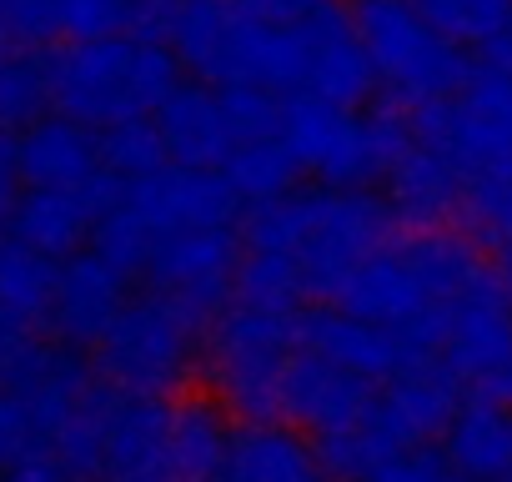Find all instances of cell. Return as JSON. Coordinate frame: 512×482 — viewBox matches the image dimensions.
Masks as SVG:
<instances>
[{"label": "cell", "mask_w": 512, "mask_h": 482, "mask_svg": "<svg viewBox=\"0 0 512 482\" xmlns=\"http://www.w3.org/2000/svg\"><path fill=\"white\" fill-rule=\"evenodd\" d=\"M402 231L387 191L372 186H297L277 201H256L241 216V241L297 262L307 302H337L347 277Z\"/></svg>", "instance_id": "cell-1"}, {"label": "cell", "mask_w": 512, "mask_h": 482, "mask_svg": "<svg viewBox=\"0 0 512 482\" xmlns=\"http://www.w3.org/2000/svg\"><path fill=\"white\" fill-rule=\"evenodd\" d=\"M492 257L462 226H402L377 247L342 287L337 307L397 327L427 362L442 357L447 302L487 267Z\"/></svg>", "instance_id": "cell-2"}, {"label": "cell", "mask_w": 512, "mask_h": 482, "mask_svg": "<svg viewBox=\"0 0 512 482\" xmlns=\"http://www.w3.org/2000/svg\"><path fill=\"white\" fill-rule=\"evenodd\" d=\"M181 61L166 41H146L136 31L101 41L51 46V96L56 111L106 131L136 116H156L161 101L181 86Z\"/></svg>", "instance_id": "cell-3"}, {"label": "cell", "mask_w": 512, "mask_h": 482, "mask_svg": "<svg viewBox=\"0 0 512 482\" xmlns=\"http://www.w3.org/2000/svg\"><path fill=\"white\" fill-rule=\"evenodd\" d=\"M297 312L231 297L206 322L196 377L236 422H277L282 417V377H287L292 352L302 347Z\"/></svg>", "instance_id": "cell-4"}, {"label": "cell", "mask_w": 512, "mask_h": 482, "mask_svg": "<svg viewBox=\"0 0 512 482\" xmlns=\"http://www.w3.org/2000/svg\"><path fill=\"white\" fill-rule=\"evenodd\" d=\"M282 141L307 176L327 186H372L412 146V111L402 101L362 111L317 91H292L282 111Z\"/></svg>", "instance_id": "cell-5"}, {"label": "cell", "mask_w": 512, "mask_h": 482, "mask_svg": "<svg viewBox=\"0 0 512 482\" xmlns=\"http://www.w3.org/2000/svg\"><path fill=\"white\" fill-rule=\"evenodd\" d=\"M201 332H206V322L191 307H181L171 292L146 287V292L126 297V307L116 312L106 337L91 347L96 372L126 392L176 397V392H186V382L201 367Z\"/></svg>", "instance_id": "cell-6"}, {"label": "cell", "mask_w": 512, "mask_h": 482, "mask_svg": "<svg viewBox=\"0 0 512 482\" xmlns=\"http://www.w3.org/2000/svg\"><path fill=\"white\" fill-rule=\"evenodd\" d=\"M352 26L367 46L377 86L392 91L402 106H422L452 96L467 81V51L452 46L422 11L417 0H347Z\"/></svg>", "instance_id": "cell-7"}, {"label": "cell", "mask_w": 512, "mask_h": 482, "mask_svg": "<svg viewBox=\"0 0 512 482\" xmlns=\"http://www.w3.org/2000/svg\"><path fill=\"white\" fill-rule=\"evenodd\" d=\"M412 131L457 161L467 181H512V71L472 66L452 96L407 106Z\"/></svg>", "instance_id": "cell-8"}, {"label": "cell", "mask_w": 512, "mask_h": 482, "mask_svg": "<svg viewBox=\"0 0 512 482\" xmlns=\"http://www.w3.org/2000/svg\"><path fill=\"white\" fill-rule=\"evenodd\" d=\"M241 252H246V241L236 236V226L171 231V236H156V252L146 262V282L156 292H171L201 322H211L236 297Z\"/></svg>", "instance_id": "cell-9"}, {"label": "cell", "mask_w": 512, "mask_h": 482, "mask_svg": "<svg viewBox=\"0 0 512 482\" xmlns=\"http://www.w3.org/2000/svg\"><path fill=\"white\" fill-rule=\"evenodd\" d=\"M121 206H131L156 236L171 231H196V226H236L241 196L216 166H181L166 161L136 181L121 186Z\"/></svg>", "instance_id": "cell-10"}, {"label": "cell", "mask_w": 512, "mask_h": 482, "mask_svg": "<svg viewBox=\"0 0 512 482\" xmlns=\"http://www.w3.org/2000/svg\"><path fill=\"white\" fill-rule=\"evenodd\" d=\"M297 332H302V347L362 372L367 382H392L412 367H427V357L387 322H372V317H357L337 302H307L297 312Z\"/></svg>", "instance_id": "cell-11"}, {"label": "cell", "mask_w": 512, "mask_h": 482, "mask_svg": "<svg viewBox=\"0 0 512 482\" xmlns=\"http://www.w3.org/2000/svg\"><path fill=\"white\" fill-rule=\"evenodd\" d=\"M512 357V302L497 282V267L487 262L452 302H447V337H442V367L457 382H482Z\"/></svg>", "instance_id": "cell-12"}, {"label": "cell", "mask_w": 512, "mask_h": 482, "mask_svg": "<svg viewBox=\"0 0 512 482\" xmlns=\"http://www.w3.org/2000/svg\"><path fill=\"white\" fill-rule=\"evenodd\" d=\"M121 176L101 171L86 186H31L21 191L16 211H11V236L26 247L66 262L71 252H81V241L96 231V221L121 201Z\"/></svg>", "instance_id": "cell-13"}, {"label": "cell", "mask_w": 512, "mask_h": 482, "mask_svg": "<svg viewBox=\"0 0 512 482\" xmlns=\"http://www.w3.org/2000/svg\"><path fill=\"white\" fill-rule=\"evenodd\" d=\"M292 31H297V91H317V96H332L347 106L372 101L377 71L352 26V11L327 6V11L297 21Z\"/></svg>", "instance_id": "cell-14"}, {"label": "cell", "mask_w": 512, "mask_h": 482, "mask_svg": "<svg viewBox=\"0 0 512 482\" xmlns=\"http://www.w3.org/2000/svg\"><path fill=\"white\" fill-rule=\"evenodd\" d=\"M372 397H377V382H367L362 372H352L312 347H297L287 362V377H282V422L302 427L307 437H322V432L357 422L372 407Z\"/></svg>", "instance_id": "cell-15"}, {"label": "cell", "mask_w": 512, "mask_h": 482, "mask_svg": "<svg viewBox=\"0 0 512 482\" xmlns=\"http://www.w3.org/2000/svg\"><path fill=\"white\" fill-rule=\"evenodd\" d=\"M131 297V277L106 262L96 247L91 252H71L56 272V297H51V317L46 327L56 332V342L66 347H96L106 337V327L116 322V312Z\"/></svg>", "instance_id": "cell-16"}, {"label": "cell", "mask_w": 512, "mask_h": 482, "mask_svg": "<svg viewBox=\"0 0 512 482\" xmlns=\"http://www.w3.org/2000/svg\"><path fill=\"white\" fill-rule=\"evenodd\" d=\"M382 186H387V201L402 226H457L462 221L467 176L457 171L452 156L427 146L417 131H412V146L387 166Z\"/></svg>", "instance_id": "cell-17"}, {"label": "cell", "mask_w": 512, "mask_h": 482, "mask_svg": "<svg viewBox=\"0 0 512 482\" xmlns=\"http://www.w3.org/2000/svg\"><path fill=\"white\" fill-rule=\"evenodd\" d=\"M16 156H21L26 186H86L106 171L101 131L66 116V111L41 116L36 126H26L16 136Z\"/></svg>", "instance_id": "cell-18"}, {"label": "cell", "mask_w": 512, "mask_h": 482, "mask_svg": "<svg viewBox=\"0 0 512 482\" xmlns=\"http://www.w3.org/2000/svg\"><path fill=\"white\" fill-rule=\"evenodd\" d=\"M236 417L211 392H176L166 422V467L176 482H221Z\"/></svg>", "instance_id": "cell-19"}, {"label": "cell", "mask_w": 512, "mask_h": 482, "mask_svg": "<svg viewBox=\"0 0 512 482\" xmlns=\"http://www.w3.org/2000/svg\"><path fill=\"white\" fill-rule=\"evenodd\" d=\"M221 482H332L317 442L292 422H236Z\"/></svg>", "instance_id": "cell-20"}, {"label": "cell", "mask_w": 512, "mask_h": 482, "mask_svg": "<svg viewBox=\"0 0 512 482\" xmlns=\"http://www.w3.org/2000/svg\"><path fill=\"white\" fill-rule=\"evenodd\" d=\"M156 131L166 141V156L181 161V166H216L231 156L236 146V131L226 121V106H221V91L206 86V81H181L161 111H156Z\"/></svg>", "instance_id": "cell-21"}, {"label": "cell", "mask_w": 512, "mask_h": 482, "mask_svg": "<svg viewBox=\"0 0 512 482\" xmlns=\"http://www.w3.org/2000/svg\"><path fill=\"white\" fill-rule=\"evenodd\" d=\"M437 447L472 482H497L512 467V407H502V402L477 392L472 402H462L452 412V422L442 427Z\"/></svg>", "instance_id": "cell-22"}, {"label": "cell", "mask_w": 512, "mask_h": 482, "mask_svg": "<svg viewBox=\"0 0 512 482\" xmlns=\"http://www.w3.org/2000/svg\"><path fill=\"white\" fill-rule=\"evenodd\" d=\"M221 176L231 181V191L246 206H256V201H277V196L297 191L307 171L297 166V156L282 136H256V141L231 146V156L221 161Z\"/></svg>", "instance_id": "cell-23"}, {"label": "cell", "mask_w": 512, "mask_h": 482, "mask_svg": "<svg viewBox=\"0 0 512 482\" xmlns=\"http://www.w3.org/2000/svg\"><path fill=\"white\" fill-rule=\"evenodd\" d=\"M56 106L51 96V46H21L0 61V131H26Z\"/></svg>", "instance_id": "cell-24"}, {"label": "cell", "mask_w": 512, "mask_h": 482, "mask_svg": "<svg viewBox=\"0 0 512 482\" xmlns=\"http://www.w3.org/2000/svg\"><path fill=\"white\" fill-rule=\"evenodd\" d=\"M56 257L26 247V241H6L0 247V307L11 317H21L26 327H41L51 317V297H56Z\"/></svg>", "instance_id": "cell-25"}, {"label": "cell", "mask_w": 512, "mask_h": 482, "mask_svg": "<svg viewBox=\"0 0 512 482\" xmlns=\"http://www.w3.org/2000/svg\"><path fill=\"white\" fill-rule=\"evenodd\" d=\"M417 11L462 51H482L507 21L512 0H417Z\"/></svg>", "instance_id": "cell-26"}, {"label": "cell", "mask_w": 512, "mask_h": 482, "mask_svg": "<svg viewBox=\"0 0 512 482\" xmlns=\"http://www.w3.org/2000/svg\"><path fill=\"white\" fill-rule=\"evenodd\" d=\"M457 226L482 241V252L507 257L512 252V181H467Z\"/></svg>", "instance_id": "cell-27"}, {"label": "cell", "mask_w": 512, "mask_h": 482, "mask_svg": "<svg viewBox=\"0 0 512 482\" xmlns=\"http://www.w3.org/2000/svg\"><path fill=\"white\" fill-rule=\"evenodd\" d=\"M101 151H106V171H116L121 181H136L156 166H166V141L156 131V116H136V121H121V126H106L101 131Z\"/></svg>", "instance_id": "cell-28"}, {"label": "cell", "mask_w": 512, "mask_h": 482, "mask_svg": "<svg viewBox=\"0 0 512 482\" xmlns=\"http://www.w3.org/2000/svg\"><path fill=\"white\" fill-rule=\"evenodd\" d=\"M56 11H61V46H66V41H101L131 31L136 0H56Z\"/></svg>", "instance_id": "cell-29"}, {"label": "cell", "mask_w": 512, "mask_h": 482, "mask_svg": "<svg viewBox=\"0 0 512 482\" xmlns=\"http://www.w3.org/2000/svg\"><path fill=\"white\" fill-rule=\"evenodd\" d=\"M372 482H472V477H467V472H457V467H452V457H447L442 447L422 442V447L397 452L392 462H382V467L372 472Z\"/></svg>", "instance_id": "cell-30"}, {"label": "cell", "mask_w": 512, "mask_h": 482, "mask_svg": "<svg viewBox=\"0 0 512 482\" xmlns=\"http://www.w3.org/2000/svg\"><path fill=\"white\" fill-rule=\"evenodd\" d=\"M0 482H91V477H81L46 437H31V442L11 457V467L0 472Z\"/></svg>", "instance_id": "cell-31"}, {"label": "cell", "mask_w": 512, "mask_h": 482, "mask_svg": "<svg viewBox=\"0 0 512 482\" xmlns=\"http://www.w3.org/2000/svg\"><path fill=\"white\" fill-rule=\"evenodd\" d=\"M36 437V422H31V407L16 397V392H6L0 387V472L11 467V457L26 447Z\"/></svg>", "instance_id": "cell-32"}, {"label": "cell", "mask_w": 512, "mask_h": 482, "mask_svg": "<svg viewBox=\"0 0 512 482\" xmlns=\"http://www.w3.org/2000/svg\"><path fill=\"white\" fill-rule=\"evenodd\" d=\"M236 6H241L246 16H256V21L297 26V21H307V16H317V11L337 6V0H236Z\"/></svg>", "instance_id": "cell-33"}, {"label": "cell", "mask_w": 512, "mask_h": 482, "mask_svg": "<svg viewBox=\"0 0 512 482\" xmlns=\"http://www.w3.org/2000/svg\"><path fill=\"white\" fill-rule=\"evenodd\" d=\"M21 186H26V176H21L16 141L0 131V221H11V211H16V201H21Z\"/></svg>", "instance_id": "cell-34"}, {"label": "cell", "mask_w": 512, "mask_h": 482, "mask_svg": "<svg viewBox=\"0 0 512 482\" xmlns=\"http://www.w3.org/2000/svg\"><path fill=\"white\" fill-rule=\"evenodd\" d=\"M477 392H482V397H492V402H502V407H512V357H507L492 377H482V382H477Z\"/></svg>", "instance_id": "cell-35"}, {"label": "cell", "mask_w": 512, "mask_h": 482, "mask_svg": "<svg viewBox=\"0 0 512 482\" xmlns=\"http://www.w3.org/2000/svg\"><path fill=\"white\" fill-rule=\"evenodd\" d=\"M482 61H487V66H507V71H512V21H507V26L482 46Z\"/></svg>", "instance_id": "cell-36"}, {"label": "cell", "mask_w": 512, "mask_h": 482, "mask_svg": "<svg viewBox=\"0 0 512 482\" xmlns=\"http://www.w3.org/2000/svg\"><path fill=\"white\" fill-rule=\"evenodd\" d=\"M492 267H497V282H502V292H507V302H512V252H507V257H492Z\"/></svg>", "instance_id": "cell-37"}, {"label": "cell", "mask_w": 512, "mask_h": 482, "mask_svg": "<svg viewBox=\"0 0 512 482\" xmlns=\"http://www.w3.org/2000/svg\"><path fill=\"white\" fill-rule=\"evenodd\" d=\"M11 46H16V41H11V31H6V21H0V61H6V56H11Z\"/></svg>", "instance_id": "cell-38"}, {"label": "cell", "mask_w": 512, "mask_h": 482, "mask_svg": "<svg viewBox=\"0 0 512 482\" xmlns=\"http://www.w3.org/2000/svg\"><path fill=\"white\" fill-rule=\"evenodd\" d=\"M0 247H6V241H0Z\"/></svg>", "instance_id": "cell-39"}]
</instances>
